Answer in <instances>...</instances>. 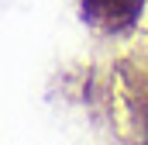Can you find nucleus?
<instances>
[{
	"instance_id": "nucleus-1",
	"label": "nucleus",
	"mask_w": 148,
	"mask_h": 145,
	"mask_svg": "<svg viewBox=\"0 0 148 145\" xmlns=\"http://www.w3.org/2000/svg\"><path fill=\"white\" fill-rule=\"evenodd\" d=\"M141 3L145 0H83L86 14L97 24H103V28H124V24H131L138 17Z\"/></svg>"
}]
</instances>
